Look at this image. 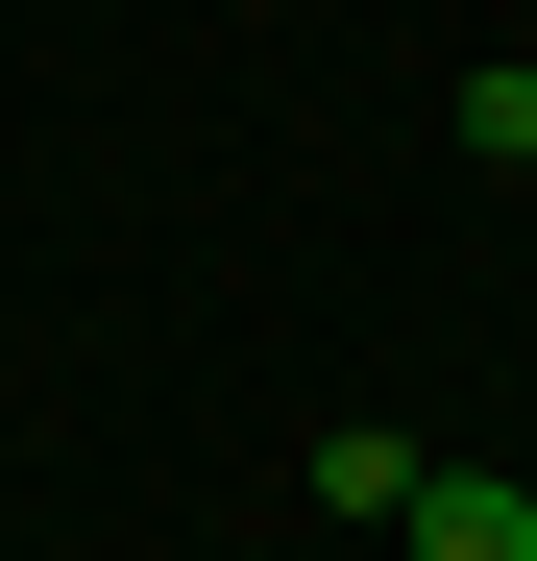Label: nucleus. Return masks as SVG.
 I'll return each mask as SVG.
<instances>
[{"mask_svg": "<svg viewBox=\"0 0 537 561\" xmlns=\"http://www.w3.org/2000/svg\"><path fill=\"white\" fill-rule=\"evenodd\" d=\"M439 123H465V171H537V49H465V73H439Z\"/></svg>", "mask_w": 537, "mask_h": 561, "instance_id": "7ed1b4c3", "label": "nucleus"}, {"mask_svg": "<svg viewBox=\"0 0 537 561\" xmlns=\"http://www.w3.org/2000/svg\"><path fill=\"white\" fill-rule=\"evenodd\" d=\"M391 537H415V561H537V489H513V463H415Z\"/></svg>", "mask_w": 537, "mask_h": 561, "instance_id": "f257e3e1", "label": "nucleus"}, {"mask_svg": "<svg viewBox=\"0 0 537 561\" xmlns=\"http://www.w3.org/2000/svg\"><path fill=\"white\" fill-rule=\"evenodd\" d=\"M415 463H439V439H391V415H342V439H294V489H318L342 537H391V513H415Z\"/></svg>", "mask_w": 537, "mask_h": 561, "instance_id": "f03ea898", "label": "nucleus"}]
</instances>
